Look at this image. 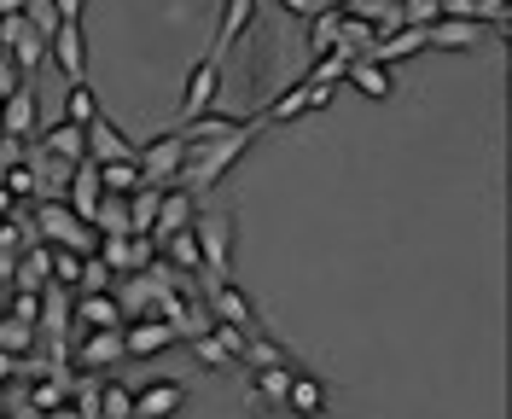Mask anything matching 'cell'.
<instances>
[{
	"label": "cell",
	"instance_id": "1",
	"mask_svg": "<svg viewBox=\"0 0 512 419\" xmlns=\"http://www.w3.org/2000/svg\"><path fill=\"white\" fill-rule=\"evenodd\" d=\"M30 222H35V233H41L47 245L82 251V257H94V251H99V227L88 222V216H76V210H70V198H35Z\"/></svg>",
	"mask_w": 512,
	"mask_h": 419
},
{
	"label": "cell",
	"instance_id": "15",
	"mask_svg": "<svg viewBox=\"0 0 512 419\" xmlns=\"http://www.w3.org/2000/svg\"><path fill=\"white\" fill-rule=\"evenodd\" d=\"M88 158L94 163H123V158H140V146H134L117 123L99 117V123H88Z\"/></svg>",
	"mask_w": 512,
	"mask_h": 419
},
{
	"label": "cell",
	"instance_id": "19",
	"mask_svg": "<svg viewBox=\"0 0 512 419\" xmlns=\"http://www.w3.org/2000/svg\"><path fill=\"white\" fill-rule=\"evenodd\" d=\"M53 65L70 76V82H82V70H88V47H82V24H59L53 35Z\"/></svg>",
	"mask_w": 512,
	"mask_h": 419
},
{
	"label": "cell",
	"instance_id": "5",
	"mask_svg": "<svg viewBox=\"0 0 512 419\" xmlns=\"http://www.w3.org/2000/svg\"><path fill=\"white\" fill-rule=\"evenodd\" d=\"M123 326H105V332H82L76 344V373H111V361H123Z\"/></svg>",
	"mask_w": 512,
	"mask_h": 419
},
{
	"label": "cell",
	"instance_id": "26",
	"mask_svg": "<svg viewBox=\"0 0 512 419\" xmlns=\"http://www.w3.org/2000/svg\"><path fill=\"white\" fill-rule=\"evenodd\" d=\"M158 204H163V187H152V181H146L140 193H128V227L152 239V222H158Z\"/></svg>",
	"mask_w": 512,
	"mask_h": 419
},
{
	"label": "cell",
	"instance_id": "30",
	"mask_svg": "<svg viewBox=\"0 0 512 419\" xmlns=\"http://www.w3.org/2000/svg\"><path fill=\"white\" fill-rule=\"evenodd\" d=\"M472 41H478L472 18H437L431 24V47H472Z\"/></svg>",
	"mask_w": 512,
	"mask_h": 419
},
{
	"label": "cell",
	"instance_id": "46",
	"mask_svg": "<svg viewBox=\"0 0 512 419\" xmlns=\"http://www.w3.org/2000/svg\"><path fill=\"white\" fill-rule=\"evenodd\" d=\"M0 117H6V94H0Z\"/></svg>",
	"mask_w": 512,
	"mask_h": 419
},
{
	"label": "cell",
	"instance_id": "35",
	"mask_svg": "<svg viewBox=\"0 0 512 419\" xmlns=\"http://www.w3.org/2000/svg\"><path fill=\"white\" fill-rule=\"evenodd\" d=\"M111 280H117V268L99 257V251H94V257H82V286H76V291H111Z\"/></svg>",
	"mask_w": 512,
	"mask_h": 419
},
{
	"label": "cell",
	"instance_id": "23",
	"mask_svg": "<svg viewBox=\"0 0 512 419\" xmlns=\"http://www.w3.org/2000/svg\"><path fill=\"white\" fill-rule=\"evenodd\" d=\"M239 129H245V123H239V117H222V111H204V117L181 123L187 146H210V140H227V134H239Z\"/></svg>",
	"mask_w": 512,
	"mask_h": 419
},
{
	"label": "cell",
	"instance_id": "14",
	"mask_svg": "<svg viewBox=\"0 0 512 419\" xmlns=\"http://www.w3.org/2000/svg\"><path fill=\"white\" fill-rule=\"evenodd\" d=\"M76 326H82V332L128 326L123 321V297H117V291H82V303H76Z\"/></svg>",
	"mask_w": 512,
	"mask_h": 419
},
{
	"label": "cell",
	"instance_id": "8",
	"mask_svg": "<svg viewBox=\"0 0 512 419\" xmlns=\"http://www.w3.org/2000/svg\"><path fill=\"white\" fill-rule=\"evenodd\" d=\"M332 105V88L326 82H297V88H286L280 99H268V123H291V117H303V111H326Z\"/></svg>",
	"mask_w": 512,
	"mask_h": 419
},
{
	"label": "cell",
	"instance_id": "31",
	"mask_svg": "<svg viewBox=\"0 0 512 419\" xmlns=\"http://www.w3.org/2000/svg\"><path fill=\"white\" fill-rule=\"evenodd\" d=\"M94 227H99V239H105V233H134V227H128V198H117V193L99 198Z\"/></svg>",
	"mask_w": 512,
	"mask_h": 419
},
{
	"label": "cell",
	"instance_id": "2",
	"mask_svg": "<svg viewBox=\"0 0 512 419\" xmlns=\"http://www.w3.org/2000/svg\"><path fill=\"white\" fill-rule=\"evenodd\" d=\"M0 18H6V12H0ZM6 53L18 59V70H24V76H35L41 65H53V41L35 30L24 12H12V18H6Z\"/></svg>",
	"mask_w": 512,
	"mask_h": 419
},
{
	"label": "cell",
	"instance_id": "9",
	"mask_svg": "<svg viewBox=\"0 0 512 419\" xmlns=\"http://www.w3.org/2000/svg\"><path fill=\"white\" fill-rule=\"evenodd\" d=\"M123 344H128V355H163V350L181 344V332L163 321V315H140V321L123 326Z\"/></svg>",
	"mask_w": 512,
	"mask_h": 419
},
{
	"label": "cell",
	"instance_id": "13",
	"mask_svg": "<svg viewBox=\"0 0 512 419\" xmlns=\"http://www.w3.org/2000/svg\"><path fill=\"white\" fill-rule=\"evenodd\" d=\"M53 286V245L47 239H35L18 251V268H12V291H41Z\"/></svg>",
	"mask_w": 512,
	"mask_h": 419
},
{
	"label": "cell",
	"instance_id": "42",
	"mask_svg": "<svg viewBox=\"0 0 512 419\" xmlns=\"http://www.w3.org/2000/svg\"><path fill=\"white\" fill-rule=\"evenodd\" d=\"M280 6H286L291 18H315V12H326L320 0H280Z\"/></svg>",
	"mask_w": 512,
	"mask_h": 419
},
{
	"label": "cell",
	"instance_id": "33",
	"mask_svg": "<svg viewBox=\"0 0 512 419\" xmlns=\"http://www.w3.org/2000/svg\"><path fill=\"white\" fill-rule=\"evenodd\" d=\"M99 408H105V419H134V390H123L111 373H105V385H99Z\"/></svg>",
	"mask_w": 512,
	"mask_h": 419
},
{
	"label": "cell",
	"instance_id": "3",
	"mask_svg": "<svg viewBox=\"0 0 512 419\" xmlns=\"http://www.w3.org/2000/svg\"><path fill=\"white\" fill-rule=\"evenodd\" d=\"M181 163H187V134L181 129H169V134H158L152 146H140V169H146L152 187H175Z\"/></svg>",
	"mask_w": 512,
	"mask_h": 419
},
{
	"label": "cell",
	"instance_id": "10",
	"mask_svg": "<svg viewBox=\"0 0 512 419\" xmlns=\"http://www.w3.org/2000/svg\"><path fill=\"white\" fill-rule=\"evenodd\" d=\"M198 222V198L187 187H163V204H158V222H152V239H169V233H187Z\"/></svg>",
	"mask_w": 512,
	"mask_h": 419
},
{
	"label": "cell",
	"instance_id": "21",
	"mask_svg": "<svg viewBox=\"0 0 512 419\" xmlns=\"http://www.w3.org/2000/svg\"><path fill=\"white\" fill-rule=\"evenodd\" d=\"M251 18H256V0H227V12H222V30H216V59H222L227 47L239 41V35H251Z\"/></svg>",
	"mask_w": 512,
	"mask_h": 419
},
{
	"label": "cell",
	"instance_id": "40",
	"mask_svg": "<svg viewBox=\"0 0 512 419\" xmlns=\"http://www.w3.org/2000/svg\"><path fill=\"white\" fill-rule=\"evenodd\" d=\"M6 315L41 326V291H12V297H6Z\"/></svg>",
	"mask_w": 512,
	"mask_h": 419
},
{
	"label": "cell",
	"instance_id": "22",
	"mask_svg": "<svg viewBox=\"0 0 512 419\" xmlns=\"http://www.w3.org/2000/svg\"><path fill=\"white\" fill-rule=\"evenodd\" d=\"M99 187H105V193H117V198H128V193H140V187H146V169H140V158L99 163Z\"/></svg>",
	"mask_w": 512,
	"mask_h": 419
},
{
	"label": "cell",
	"instance_id": "4",
	"mask_svg": "<svg viewBox=\"0 0 512 419\" xmlns=\"http://www.w3.org/2000/svg\"><path fill=\"white\" fill-rule=\"evenodd\" d=\"M99 257L111 262L117 274H140V268L158 262V239H146V233H105L99 239Z\"/></svg>",
	"mask_w": 512,
	"mask_h": 419
},
{
	"label": "cell",
	"instance_id": "32",
	"mask_svg": "<svg viewBox=\"0 0 512 419\" xmlns=\"http://www.w3.org/2000/svg\"><path fill=\"white\" fill-rule=\"evenodd\" d=\"M251 379H256V396H262V402H280V408H286V390H291V367L286 361H280V367H256Z\"/></svg>",
	"mask_w": 512,
	"mask_h": 419
},
{
	"label": "cell",
	"instance_id": "44",
	"mask_svg": "<svg viewBox=\"0 0 512 419\" xmlns=\"http://www.w3.org/2000/svg\"><path fill=\"white\" fill-rule=\"evenodd\" d=\"M47 419H82V414H76V402H64V408H47Z\"/></svg>",
	"mask_w": 512,
	"mask_h": 419
},
{
	"label": "cell",
	"instance_id": "16",
	"mask_svg": "<svg viewBox=\"0 0 512 419\" xmlns=\"http://www.w3.org/2000/svg\"><path fill=\"white\" fill-rule=\"evenodd\" d=\"M30 169H35V198H64L70 181H76V163L53 158V152H30Z\"/></svg>",
	"mask_w": 512,
	"mask_h": 419
},
{
	"label": "cell",
	"instance_id": "27",
	"mask_svg": "<svg viewBox=\"0 0 512 419\" xmlns=\"http://www.w3.org/2000/svg\"><path fill=\"white\" fill-rule=\"evenodd\" d=\"M64 123H99V94L88 88V82H70V94H64V111H59Z\"/></svg>",
	"mask_w": 512,
	"mask_h": 419
},
{
	"label": "cell",
	"instance_id": "39",
	"mask_svg": "<svg viewBox=\"0 0 512 419\" xmlns=\"http://www.w3.org/2000/svg\"><path fill=\"white\" fill-rule=\"evenodd\" d=\"M443 18V0H402V24H419V30H431Z\"/></svg>",
	"mask_w": 512,
	"mask_h": 419
},
{
	"label": "cell",
	"instance_id": "34",
	"mask_svg": "<svg viewBox=\"0 0 512 419\" xmlns=\"http://www.w3.org/2000/svg\"><path fill=\"white\" fill-rule=\"evenodd\" d=\"M239 361H245V367H280V361H286V350H280L274 338L251 332V338H245V355H239Z\"/></svg>",
	"mask_w": 512,
	"mask_h": 419
},
{
	"label": "cell",
	"instance_id": "48",
	"mask_svg": "<svg viewBox=\"0 0 512 419\" xmlns=\"http://www.w3.org/2000/svg\"><path fill=\"white\" fill-rule=\"evenodd\" d=\"M0 390H6V385H0Z\"/></svg>",
	"mask_w": 512,
	"mask_h": 419
},
{
	"label": "cell",
	"instance_id": "36",
	"mask_svg": "<svg viewBox=\"0 0 512 419\" xmlns=\"http://www.w3.org/2000/svg\"><path fill=\"white\" fill-rule=\"evenodd\" d=\"M192 355H198L204 367H233V361H239V355L227 350L222 338H216V332H204V338H192Z\"/></svg>",
	"mask_w": 512,
	"mask_h": 419
},
{
	"label": "cell",
	"instance_id": "25",
	"mask_svg": "<svg viewBox=\"0 0 512 419\" xmlns=\"http://www.w3.org/2000/svg\"><path fill=\"white\" fill-rule=\"evenodd\" d=\"M286 408H291V414H303V419H315L320 408H326V390H320V379H309V373H291Z\"/></svg>",
	"mask_w": 512,
	"mask_h": 419
},
{
	"label": "cell",
	"instance_id": "7",
	"mask_svg": "<svg viewBox=\"0 0 512 419\" xmlns=\"http://www.w3.org/2000/svg\"><path fill=\"white\" fill-rule=\"evenodd\" d=\"M198 245H204V280H227V245H233V222L227 216H198Z\"/></svg>",
	"mask_w": 512,
	"mask_h": 419
},
{
	"label": "cell",
	"instance_id": "49",
	"mask_svg": "<svg viewBox=\"0 0 512 419\" xmlns=\"http://www.w3.org/2000/svg\"><path fill=\"white\" fill-rule=\"evenodd\" d=\"M0 419H6V414H0Z\"/></svg>",
	"mask_w": 512,
	"mask_h": 419
},
{
	"label": "cell",
	"instance_id": "29",
	"mask_svg": "<svg viewBox=\"0 0 512 419\" xmlns=\"http://www.w3.org/2000/svg\"><path fill=\"white\" fill-rule=\"evenodd\" d=\"M35 344H41V326H35V321H18V315H0V350L30 355Z\"/></svg>",
	"mask_w": 512,
	"mask_h": 419
},
{
	"label": "cell",
	"instance_id": "17",
	"mask_svg": "<svg viewBox=\"0 0 512 419\" xmlns=\"http://www.w3.org/2000/svg\"><path fill=\"white\" fill-rule=\"evenodd\" d=\"M41 152H53L64 163H88V129L82 123H53V129H41Z\"/></svg>",
	"mask_w": 512,
	"mask_h": 419
},
{
	"label": "cell",
	"instance_id": "45",
	"mask_svg": "<svg viewBox=\"0 0 512 419\" xmlns=\"http://www.w3.org/2000/svg\"><path fill=\"white\" fill-rule=\"evenodd\" d=\"M320 6H350V0H320Z\"/></svg>",
	"mask_w": 512,
	"mask_h": 419
},
{
	"label": "cell",
	"instance_id": "43",
	"mask_svg": "<svg viewBox=\"0 0 512 419\" xmlns=\"http://www.w3.org/2000/svg\"><path fill=\"white\" fill-rule=\"evenodd\" d=\"M53 6H59L64 24H82V0H53Z\"/></svg>",
	"mask_w": 512,
	"mask_h": 419
},
{
	"label": "cell",
	"instance_id": "11",
	"mask_svg": "<svg viewBox=\"0 0 512 419\" xmlns=\"http://www.w3.org/2000/svg\"><path fill=\"white\" fill-rule=\"evenodd\" d=\"M0 134H12V140H35V134H41V99H35L30 82H24L18 94H6V117H0Z\"/></svg>",
	"mask_w": 512,
	"mask_h": 419
},
{
	"label": "cell",
	"instance_id": "38",
	"mask_svg": "<svg viewBox=\"0 0 512 419\" xmlns=\"http://www.w3.org/2000/svg\"><path fill=\"white\" fill-rule=\"evenodd\" d=\"M24 18H30L35 30L47 35V41H53V35H59V24H64V18H59V6H53V0H30V6H24Z\"/></svg>",
	"mask_w": 512,
	"mask_h": 419
},
{
	"label": "cell",
	"instance_id": "41",
	"mask_svg": "<svg viewBox=\"0 0 512 419\" xmlns=\"http://www.w3.org/2000/svg\"><path fill=\"white\" fill-rule=\"evenodd\" d=\"M24 82H30V76L18 70V59H12V53H6V41H0V94H18Z\"/></svg>",
	"mask_w": 512,
	"mask_h": 419
},
{
	"label": "cell",
	"instance_id": "28",
	"mask_svg": "<svg viewBox=\"0 0 512 419\" xmlns=\"http://www.w3.org/2000/svg\"><path fill=\"white\" fill-rule=\"evenodd\" d=\"M350 82H355L367 99H390V65H379V59H355V65H350Z\"/></svg>",
	"mask_w": 512,
	"mask_h": 419
},
{
	"label": "cell",
	"instance_id": "20",
	"mask_svg": "<svg viewBox=\"0 0 512 419\" xmlns=\"http://www.w3.org/2000/svg\"><path fill=\"white\" fill-rule=\"evenodd\" d=\"M70 210H76V216H88V222H94V210H99V198H105V187H99V163L88 158V163H76V181H70Z\"/></svg>",
	"mask_w": 512,
	"mask_h": 419
},
{
	"label": "cell",
	"instance_id": "12",
	"mask_svg": "<svg viewBox=\"0 0 512 419\" xmlns=\"http://www.w3.org/2000/svg\"><path fill=\"white\" fill-rule=\"evenodd\" d=\"M181 402H187V390L175 385V379H152V385L134 390V419H175Z\"/></svg>",
	"mask_w": 512,
	"mask_h": 419
},
{
	"label": "cell",
	"instance_id": "37",
	"mask_svg": "<svg viewBox=\"0 0 512 419\" xmlns=\"http://www.w3.org/2000/svg\"><path fill=\"white\" fill-rule=\"evenodd\" d=\"M53 280L59 286H82V251H64V245H53Z\"/></svg>",
	"mask_w": 512,
	"mask_h": 419
},
{
	"label": "cell",
	"instance_id": "47",
	"mask_svg": "<svg viewBox=\"0 0 512 419\" xmlns=\"http://www.w3.org/2000/svg\"><path fill=\"white\" fill-rule=\"evenodd\" d=\"M0 280H6V274H0ZM0 291H6V286H0Z\"/></svg>",
	"mask_w": 512,
	"mask_h": 419
},
{
	"label": "cell",
	"instance_id": "24",
	"mask_svg": "<svg viewBox=\"0 0 512 419\" xmlns=\"http://www.w3.org/2000/svg\"><path fill=\"white\" fill-rule=\"evenodd\" d=\"M344 41V6H326L309 18V53H332Z\"/></svg>",
	"mask_w": 512,
	"mask_h": 419
},
{
	"label": "cell",
	"instance_id": "6",
	"mask_svg": "<svg viewBox=\"0 0 512 419\" xmlns=\"http://www.w3.org/2000/svg\"><path fill=\"white\" fill-rule=\"evenodd\" d=\"M216 94H222V59L210 53V59L187 76V94H181V123L204 117V111H216Z\"/></svg>",
	"mask_w": 512,
	"mask_h": 419
},
{
	"label": "cell",
	"instance_id": "18",
	"mask_svg": "<svg viewBox=\"0 0 512 419\" xmlns=\"http://www.w3.org/2000/svg\"><path fill=\"white\" fill-rule=\"evenodd\" d=\"M163 262L175 268V274H204V245H198V227H187V233H169L163 239Z\"/></svg>",
	"mask_w": 512,
	"mask_h": 419
}]
</instances>
